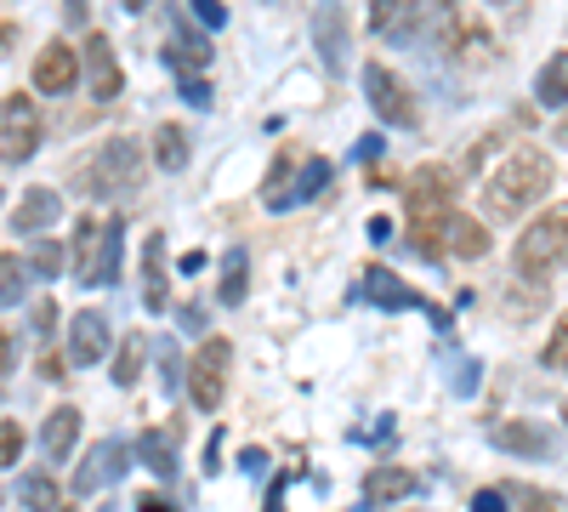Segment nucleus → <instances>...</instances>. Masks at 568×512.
I'll return each mask as SVG.
<instances>
[{
	"mask_svg": "<svg viewBox=\"0 0 568 512\" xmlns=\"http://www.w3.org/2000/svg\"><path fill=\"white\" fill-rule=\"evenodd\" d=\"M551 182H557V171H551L546 149H535V143L511 149L484 182V217L489 222H517L524 211H535L551 194Z\"/></svg>",
	"mask_w": 568,
	"mask_h": 512,
	"instance_id": "f257e3e1",
	"label": "nucleus"
},
{
	"mask_svg": "<svg viewBox=\"0 0 568 512\" xmlns=\"http://www.w3.org/2000/svg\"><path fill=\"white\" fill-rule=\"evenodd\" d=\"M136 182H142V149L131 143V137H109V143L91 149V160L80 165L74 189L85 200H120V194L136 189Z\"/></svg>",
	"mask_w": 568,
	"mask_h": 512,
	"instance_id": "f03ea898",
	"label": "nucleus"
},
{
	"mask_svg": "<svg viewBox=\"0 0 568 512\" xmlns=\"http://www.w3.org/2000/svg\"><path fill=\"white\" fill-rule=\"evenodd\" d=\"M511 268L524 279H551L557 268H568V205H546L524 234H517Z\"/></svg>",
	"mask_w": 568,
	"mask_h": 512,
	"instance_id": "7ed1b4c3",
	"label": "nucleus"
},
{
	"mask_svg": "<svg viewBox=\"0 0 568 512\" xmlns=\"http://www.w3.org/2000/svg\"><path fill=\"white\" fill-rule=\"evenodd\" d=\"M404 200H409V222H444V217L455 211V200H460V171L444 165V160L409 171Z\"/></svg>",
	"mask_w": 568,
	"mask_h": 512,
	"instance_id": "20e7f679",
	"label": "nucleus"
},
{
	"mask_svg": "<svg viewBox=\"0 0 568 512\" xmlns=\"http://www.w3.org/2000/svg\"><path fill=\"white\" fill-rule=\"evenodd\" d=\"M364 103L375 109V120L393 126V131H415V120H420L415 91H409L387 63H364Z\"/></svg>",
	"mask_w": 568,
	"mask_h": 512,
	"instance_id": "39448f33",
	"label": "nucleus"
},
{
	"mask_svg": "<svg viewBox=\"0 0 568 512\" xmlns=\"http://www.w3.org/2000/svg\"><path fill=\"white\" fill-rule=\"evenodd\" d=\"M40 137H45V126H40L34 98L29 91H12V98L0 103V165H23L40 149Z\"/></svg>",
	"mask_w": 568,
	"mask_h": 512,
	"instance_id": "423d86ee",
	"label": "nucleus"
},
{
	"mask_svg": "<svg viewBox=\"0 0 568 512\" xmlns=\"http://www.w3.org/2000/svg\"><path fill=\"white\" fill-rule=\"evenodd\" d=\"M227 359H233L227 337H205L200 353L187 359V399H194L200 410L222 404V393H227Z\"/></svg>",
	"mask_w": 568,
	"mask_h": 512,
	"instance_id": "0eeeda50",
	"label": "nucleus"
},
{
	"mask_svg": "<svg viewBox=\"0 0 568 512\" xmlns=\"http://www.w3.org/2000/svg\"><path fill=\"white\" fill-rule=\"evenodd\" d=\"M80 74L91 80L85 91H91L98 103H114L120 91H125V69H120V58H114V40H109V34H98V29L85 34V46H80Z\"/></svg>",
	"mask_w": 568,
	"mask_h": 512,
	"instance_id": "6e6552de",
	"label": "nucleus"
},
{
	"mask_svg": "<svg viewBox=\"0 0 568 512\" xmlns=\"http://www.w3.org/2000/svg\"><path fill=\"white\" fill-rule=\"evenodd\" d=\"M125 468H131V450L120 444V439H103L98 450H91L80 468H74V495H103L114 479H125Z\"/></svg>",
	"mask_w": 568,
	"mask_h": 512,
	"instance_id": "1a4fd4ad",
	"label": "nucleus"
},
{
	"mask_svg": "<svg viewBox=\"0 0 568 512\" xmlns=\"http://www.w3.org/2000/svg\"><path fill=\"white\" fill-rule=\"evenodd\" d=\"M74 86H80V52L69 40H45L40 58H34V91H45V98H69Z\"/></svg>",
	"mask_w": 568,
	"mask_h": 512,
	"instance_id": "9d476101",
	"label": "nucleus"
},
{
	"mask_svg": "<svg viewBox=\"0 0 568 512\" xmlns=\"http://www.w3.org/2000/svg\"><path fill=\"white\" fill-rule=\"evenodd\" d=\"M358 291H364V302H369L375 313H398V308H426V297H420V291H409L404 279H398L393 268H382V262H369V268H364V285H358Z\"/></svg>",
	"mask_w": 568,
	"mask_h": 512,
	"instance_id": "9b49d317",
	"label": "nucleus"
},
{
	"mask_svg": "<svg viewBox=\"0 0 568 512\" xmlns=\"http://www.w3.org/2000/svg\"><path fill=\"white\" fill-rule=\"evenodd\" d=\"M63 222V194L58 189H29L12 211V234L23 240H40V234H52V228Z\"/></svg>",
	"mask_w": 568,
	"mask_h": 512,
	"instance_id": "f8f14e48",
	"label": "nucleus"
},
{
	"mask_svg": "<svg viewBox=\"0 0 568 512\" xmlns=\"http://www.w3.org/2000/svg\"><path fill=\"white\" fill-rule=\"evenodd\" d=\"M109 353V313L80 308L69 319V364H98Z\"/></svg>",
	"mask_w": 568,
	"mask_h": 512,
	"instance_id": "ddd939ff",
	"label": "nucleus"
},
{
	"mask_svg": "<svg viewBox=\"0 0 568 512\" xmlns=\"http://www.w3.org/2000/svg\"><path fill=\"white\" fill-rule=\"evenodd\" d=\"M103 234H109V217H74V245H69V257H74V279L91 291V279H98V257H103Z\"/></svg>",
	"mask_w": 568,
	"mask_h": 512,
	"instance_id": "4468645a",
	"label": "nucleus"
},
{
	"mask_svg": "<svg viewBox=\"0 0 568 512\" xmlns=\"http://www.w3.org/2000/svg\"><path fill=\"white\" fill-rule=\"evenodd\" d=\"M80 410L74 404H58L52 415L40 422V450H45V461H69L74 450H80Z\"/></svg>",
	"mask_w": 568,
	"mask_h": 512,
	"instance_id": "2eb2a0df",
	"label": "nucleus"
},
{
	"mask_svg": "<svg viewBox=\"0 0 568 512\" xmlns=\"http://www.w3.org/2000/svg\"><path fill=\"white\" fill-rule=\"evenodd\" d=\"M142 308L165 313L171 308V285H165V234L142 240Z\"/></svg>",
	"mask_w": 568,
	"mask_h": 512,
	"instance_id": "dca6fc26",
	"label": "nucleus"
},
{
	"mask_svg": "<svg viewBox=\"0 0 568 512\" xmlns=\"http://www.w3.org/2000/svg\"><path fill=\"white\" fill-rule=\"evenodd\" d=\"M444 257H489V222L466 217V211H449L444 217Z\"/></svg>",
	"mask_w": 568,
	"mask_h": 512,
	"instance_id": "f3484780",
	"label": "nucleus"
},
{
	"mask_svg": "<svg viewBox=\"0 0 568 512\" xmlns=\"http://www.w3.org/2000/svg\"><path fill=\"white\" fill-rule=\"evenodd\" d=\"M495 444L511 450V455H557V433L546 422H500Z\"/></svg>",
	"mask_w": 568,
	"mask_h": 512,
	"instance_id": "a211bd4d",
	"label": "nucleus"
},
{
	"mask_svg": "<svg viewBox=\"0 0 568 512\" xmlns=\"http://www.w3.org/2000/svg\"><path fill=\"white\" fill-rule=\"evenodd\" d=\"M313 34H318V46H324V63H329V69H347V12H342V0H324Z\"/></svg>",
	"mask_w": 568,
	"mask_h": 512,
	"instance_id": "6ab92c4d",
	"label": "nucleus"
},
{
	"mask_svg": "<svg viewBox=\"0 0 568 512\" xmlns=\"http://www.w3.org/2000/svg\"><path fill=\"white\" fill-rule=\"evenodd\" d=\"M211 58H216L211 40H205L200 29H182V23H176V40L165 46V63H171L176 74H200V69H211Z\"/></svg>",
	"mask_w": 568,
	"mask_h": 512,
	"instance_id": "aec40b11",
	"label": "nucleus"
},
{
	"mask_svg": "<svg viewBox=\"0 0 568 512\" xmlns=\"http://www.w3.org/2000/svg\"><path fill=\"white\" fill-rule=\"evenodd\" d=\"M415 490H420V479L409 468H375V473H364V501H404Z\"/></svg>",
	"mask_w": 568,
	"mask_h": 512,
	"instance_id": "412c9836",
	"label": "nucleus"
},
{
	"mask_svg": "<svg viewBox=\"0 0 568 512\" xmlns=\"http://www.w3.org/2000/svg\"><path fill=\"white\" fill-rule=\"evenodd\" d=\"M535 98L540 109H568V52H551L535 74Z\"/></svg>",
	"mask_w": 568,
	"mask_h": 512,
	"instance_id": "4be33fe9",
	"label": "nucleus"
},
{
	"mask_svg": "<svg viewBox=\"0 0 568 512\" xmlns=\"http://www.w3.org/2000/svg\"><path fill=\"white\" fill-rule=\"evenodd\" d=\"M291 171H296V149H278V160H273V171H267V189H262V205H273V211L296 205V182H291Z\"/></svg>",
	"mask_w": 568,
	"mask_h": 512,
	"instance_id": "5701e85b",
	"label": "nucleus"
},
{
	"mask_svg": "<svg viewBox=\"0 0 568 512\" xmlns=\"http://www.w3.org/2000/svg\"><path fill=\"white\" fill-rule=\"evenodd\" d=\"M136 461H149V468H154L160 479H171V473H176L171 433H160V428H142V433H136Z\"/></svg>",
	"mask_w": 568,
	"mask_h": 512,
	"instance_id": "b1692460",
	"label": "nucleus"
},
{
	"mask_svg": "<svg viewBox=\"0 0 568 512\" xmlns=\"http://www.w3.org/2000/svg\"><path fill=\"white\" fill-rule=\"evenodd\" d=\"M29 279H34L29 257H7V251H0V308L23 302V297H29Z\"/></svg>",
	"mask_w": 568,
	"mask_h": 512,
	"instance_id": "393cba45",
	"label": "nucleus"
},
{
	"mask_svg": "<svg viewBox=\"0 0 568 512\" xmlns=\"http://www.w3.org/2000/svg\"><path fill=\"white\" fill-rule=\"evenodd\" d=\"M120 257H125V217H109L103 257H98V279H91V285H114V279H120Z\"/></svg>",
	"mask_w": 568,
	"mask_h": 512,
	"instance_id": "a878e982",
	"label": "nucleus"
},
{
	"mask_svg": "<svg viewBox=\"0 0 568 512\" xmlns=\"http://www.w3.org/2000/svg\"><path fill=\"white\" fill-rule=\"evenodd\" d=\"M142 364H149V342H142V337H125V342H120V353H114V370H109L114 388H136Z\"/></svg>",
	"mask_w": 568,
	"mask_h": 512,
	"instance_id": "bb28decb",
	"label": "nucleus"
},
{
	"mask_svg": "<svg viewBox=\"0 0 568 512\" xmlns=\"http://www.w3.org/2000/svg\"><path fill=\"white\" fill-rule=\"evenodd\" d=\"M154 160H160V171H182V165H187V137H182V126H160V131H154Z\"/></svg>",
	"mask_w": 568,
	"mask_h": 512,
	"instance_id": "cd10ccee",
	"label": "nucleus"
},
{
	"mask_svg": "<svg viewBox=\"0 0 568 512\" xmlns=\"http://www.w3.org/2000/svg\"><path fill=\"white\" fill-rule=\"evenodd\" d=\"M18 495H23V506L29 512H52L58 506V484H52V473H23V484H18Z\"/></svg>",
	"mask_w": 568,
	"mask_h": 512,
	"instance_id": "c85d7f7f",
	"label": "nucleus"
},
{
	"mask_svg": "<svg viewBox=\"0 0 568 512\" xmlns=\"http://www.w3.org/2000/svg\"><path fill=\"white\" fill-rule=\"evenodd\" d=\"M63 257H69V251H63L58 240H40V245H34V257H29L34 279H58V273H63Z\"/></svg>",
	"mask_w": 568,
	"mask_h": 512,
	"instance_id": "c756f323",
	"label": "nucleus"
},
{
	"mask_svg": "<svg viewBox=\"0 0 568 512\" xmlns=\"http://www.w3.org/2000/svg\"><path fill=\"white\" fill-rule=\"evenodd\" d=\"M540 359H546V370H568V313H557V331H551Z\"/></svg>",
	"mask_w": 568,
	"mask_h": 512,
	"instance_id": "7c9ffc66",
	"label": "nucleus"
},
{
	"mask_svg": "<svg viewBox=\"0 0 568 512\" xmlns=\"http://www.w3.org/2000/svg\"><path fill=\"white\" fill-rule=\"evenodd\" d=\"M240 297H245V251H233L222 273V302H240Z\"/></svg>",
	"mask_w": 568,
	"mask_h": 512,
	"instance_id": "2f4dec72",
	"label": "nucleus"
},
{
	"mask_svg": "<svg viewBox=\"0 0 568 512\" xmlns=\"http://www.w3.org/2000/svg\"><path fill=\"white\" fill-rule=\"evenodd\" d=\"M18 455H23V428L7 415V422H0V468H18Z\"/></svg>",
	"mask_w": 568,
	"mask_h": 512,
	"instance_id": "473e14b6",
	"label": "nucleus"
},
{
	"mask_svg": "<svg viewBox=\"0 0 568 512\" xmlns=\"http://www.w3.org/2000/svg\"><path fill=\"white\" fill-rule=\"evenodd\" d=\"M324 182H329V160H307L302 165V182H296V200H313Z\"/></svg>",
	"mask_w": 568,
	"mask_h": 512,
	"instance_id": "72a5a7b5",
	"label": "nucleus"
},
{
	"mask_svg": "<svg viewBox=\"0 0 568 512\" xmlns=\"http://www.w3.org/2000/svg\"><path fill=\"white\" fill-rule=\"evenodd\" d=\"M29 319H34V337H40V342H52V331H58V302H52V297L34 302V313H29Z\"/></svg>",
	"mask_w": 568,
	"mask_h": 512,
	"instance_id": "f704fd0d",
	"label": "nucleus"
},
{
	"mask_svg": "<svg viewBox=\"0 0 568 512\" xmlns=\"http://www.w3.org/2000/svg\"><path fill=\"white\" fill-rule=\"evenodd\" d=\"M176 91H182V98L194 103V109H211V80H205V74H182Z\"/></svg>",
	"mask_w": 568,
	"mask_h": 512,
	"instance_id": "c9c22d12",
	"label": "nucleus"
},
{
	"mask_svg": "<svg viewBox=\"0 0 568 512\" xmlns=\"http://www.w3.org/2000/svg\"><path fill=\"white\" fill-rule=\"evenodd\" d=\"M187 7H194V18L205 29H227V7H222V0H187Z\"/></svg>",
	"mask_w": 568,
	"mask_h": 512,
	"instance_id": "e433bc0d",
	"label": "nucleus"
},
{
	"mask_svg": "<svg viewBox=\"0 0 568 512\" xmlns=\"http://www.w3.org/2000/svg\"><path fill=\"white\" fill-rule=\"evenodd\" d=\"M511 495H524V512H568V501H557L546 490H511Z\"/></svg>",
	"mask_w": 568,
	"mask_h": 512,
	"instance_id": "4c0bfd02",
	"label": "nucleus"
},
{
	"mask_svg": "<svg viewBox=\"0 0 568 512\" xmlns=\"http://www.w3.org/2000/svg\"><path fill=\"white\" fill-rule=\"evenodd\" d=\"M398 7H404V0H369V29H375V34H387Z\"/></svg>",
	"mask_w": 568,
	"mask_h": 512,
	"instance_id": "58836bf2",
	"label": "nucleus"
},
{
	"mask_svg": "<svg viewBox=\"0 0 568 512\" xmlns=\"http://www.w3.org/2000/svg\"><path fill=\"white\" fill-rule=\"evenodd\" d=\"M12 364H18V337L7 331V324H0V377H7Z\"/></svg>",
	"mask_w": 568,
	"mask_h": 512,
	"instance_id": "ea45409f",
	"label": "nucleus"
},
{
	"mask_svg": "<svg viewBox=\"0 0 568 512\" xmlns=\"http://www.w3.org/2000/svg\"><path fill=\"white\" fill-rule=\"evenodd\" d=\"M471 512H506V490H478V501H471Z\"/></svg>",
	"mask_w": 568,
	"mask_h": 512,
	"instance_id": "a19ab883",
	"label": "nucleus"
},
{
	"mask_svg": "<svg viewBox=\"0 0 568 512\" xmlns=\"http://www.w3.org/2000/svg\"><path fill=\"white\" fill-rule=\"evenodd\" d=\"M136 512H176V506H171L160 490H142V495H136Z\"/></svg>",
	"mask_w": 568,
	"mask_h": 512,
	"instance_id": "79ce46f5",
	"label": "nucleus"
},
{
	"mask_svg": "<svg viewBox=\"0 0 568 512\" xmlns=\"http://www.w3.org/2000/svg\"><path fill=\"white\" fill-rule=\"evenodd\" d=\"M222 450H227V433H211V450H205V473H222Z\"/></svg>",
	"mask_w": 568,
	"mask_h": 512,
	"instance_id": "37998d69",
	"label": "nucleus"
},
{
	"mask_svg": "<svg viewBox=\"0 0 568 512\" xmlns=\"http://www.w3.org/2000/svg\"><path fill=\"white\" fill-rule=\"evenodd\" d=\"M12 52V23H0V58Z\"/></svg>",
	"mask_w": 568,
	"mask_h": 512,
	"instance_id": "c03bdc74",
	"label": "nucleus"
},
{
	"mask_svg": "<svg viewBox=\"0 0 568 512\" xmlns=\"http://www.w3.org/2000/svg\"><path fill=\"white\" fill-rule=\"evenodd\" d=\"M63 7H69V18H74V23L85 18V0H63Z\"/></svg>",
	"mask_w": 568,
	"mask_h": 512,
	"instance_id": "a18cd8bd",
	"label": "nucleus"
},
{
	"mask_svg": "<svg viewBox=\"0 0 568 512\" xmlns=\"http://www.w3.org/2000/svg\"><path fill=\"white\" fill-rule=\"evenodd\" d=\"M120 7H125V12H142V7H149V0H120Z\"/></svg>",
	"mask_w": 568,
	"mask_h": 512,
	"instance_id": "49530a36",
	"label": "nucleus"
},
{
	"mask_svg": "<svg viewBox=\"0 0 568 512\" xmlns=\"http://www.w3.org/2000/svg\"><path fill=\"white\" fill-rule=\"evenodd\" d=\"M557 137H562V143H568V114H562V126H557Z\"/></svg>",
	"mask_w": 568,
	"mask_h": 512,
	"instance_id": "de8ad7c7",
	"label": "nucleus"
},
{
	"mask_svg": "<svg viewBox=\"0 0 568 512\" xmlns=\"http://www.w3.org/2000/svg\"><path fill=\"white\" fill-rule=\"evenodd\" d=\"M562 422H568V410H562Z\"/></svg>",
	"mask_w": 568,
	"mask_h": 512,
	"instance_id": "09e8293b",
	"label": "nucleus"
}]
</instances>
